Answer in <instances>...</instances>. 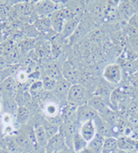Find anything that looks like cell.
<instances>
[{"label": "cell", "mask_w": 138, "mask_h": 153, "mask_svg": "<svg viewBox=\"0 0 138 153\" xmlns=\"http://www.w3.org/2000/svg\"><path fill=\"white\" fill-rule=\"evenodd\" d=\"M92 96L90 91L82 84L72 85L69 90L67 102L74 105L76 107H80L88 103L89 100Z\"/></svg>", "instance_id": "obj_1"}, {"label": "cell", "mask_w": 138, "mask_h": 153, "mask_svg": "<svg viewBox=\"0 0 138 153\" xmlns=\"http://www.w3.org/2000/svg\"><path fill=\"white\" fill-rule=\"evenodd\" d=\"M95 23L96 22H94V20L89 15L83 16L78 27L74 31V33L68 38L69 44L74 45L77 42H80L83 38L87 35L92 28H94Z\"/></svg>", "instance_id": "obj_2"}, {"label": "cell", "mask_w": 138, "mask_h": 153, "mask_svg": "<svg viewBox=\"0 0 138 153\" xmlns=\"http://www.w3.org/2000/svg\"><path fill=\"white\" fill-rule=\"evenodd\" d=\"M108 1H93L88 4V15L95 22L104 21Z\"/></svg>", "instance_id": "obj_3"}, {"label": "cell", "mask_w": 138, "mask_h": 153, "mask_svg": "<svg viewBox=\"0 0 138 153\" xmlns=\"http://www.w3.org/2000/svg\"><path fill=\"white\" fill-rule=\"evenodd\" d=\"M62 73L63 78L72 85L80 84V73L75 65L69 60L64 61L62 65Z\"/></svg>", "instance_id": "obj_4"}, {"label": "cell", "mask_w": 138, "mask_h": 153, "mask_svg": "<svg viewBox=\"0 0 138 153\" xmlns=\"http://www.w3.org/2000/svg\"><path fill=\"white\" fill-rule=\"evenodd\" d=\"M34 9L38 17H49L59 8L58 4L54 1L44 0L36 2L34 4Z\"/></svg>", "instance_id": "obj_5"}, {"label": "cell", "mask_w": 138, "mask_h": 153, "mask_svg": "<svg viewBox=\"0 0 138 153\" xmlns=\"http://www.w3.org/2000/svg\"><path fill=\"white\" fill-rule=\"evenodd\" d=\"M103 77L108 83L119 84L122 80V68L118 64L108 65L103 71Z\"/></svg>", "instance_id": "obj_6"}, {"label": "cell", "mask_w": 138, "mask_h": 153, "mask_svg": "<svg viewBox=\"0 0 138 153\" xmlns=\"http://www.w3.org/2000/svg\"><path fill=\"white\" fill-rule=\"evenodd\" d=\"M67 146L66 139L62 132H58L49 139L44 147V153H58Z\"/></svg>", "instance_id": "obj_7"}, {"label": "cell", "mask_w": 138, "mask_h": 153, "mask_svg": "<svg viewBox=\"0 0 138 153\" xmlns=\"http://www.w3.org/2000/svg\"><path fill=\"white\" fill-rule=\"evenodd\" d=\"M71 86H72V84L64 78H62L57 82L55 90L52 91V93L55 96V97L57 99V101L60 102V104L67 102L68 95Z\"/></svg>", "instance_id": "obj_8"}, {"label": "cell", "mask_w": 138, "mask_h": 153, "mask_svg": "<svg viewBox=\"0 0 138 153\" xmlns=\"http://www.w3.org/2000/svg\"><path fill=\"white\" fill-rule=\"evenodd\" d=\"M77 110L78 107L69 102H64L60 104V116L63 123L73 122L77 120Z\"/></svg>", "instance_id": "obj_9"}, {"label": "cell", "mask_w": 138, "mask_h": 153, "mask_svg": "<svg viewBox=\"0 0 138 153\" xmlns=\"http://www.w3.org/2000/svg\"><path fill=\"white\" fill-rule=\"evenodd\" d=\"M98 116V112L88 104L83 105L78 108L77 121L81 125L88 120H94Z\"/></svg>", "instance_id": "obj_10"}, {"label": "cell", "mask_w": 138, "mask_h": 153, "mask_svg": "<svg viewBox=\"0 0 138 153\" xmlns=\"http://www.w3.org/2000/svg\"><path fill=\"white\" fill-rule=\"evenodd\" d=\"M49 19L51 22L52 29L56 34L61 35L64 24L67 21V17L62 8H59L57 10H55V12L49 16Z\"/></svg>", "instance_id": "obj_11"}, {"label": "cell", "mask_w": 138, "mask_h": 153, "mask_svg": "<svg viewBox=\"0 0 138 153\" xmlns=\"http://www.w3.org/2000/svg\"><path fill=\"white\" fill-rule=\"evenodd\" d=\"M18 91V83L15 76H11L0 84V93L1 95H5L11 97H15Z\"/></svg>", "instance_id": "obj_12"}, {"label": "cell", "mask_w": 138, "mask_h": 153, "mask_svg": "<svg viewBox=\"0 0 138 153\" xmlns=\"http://www.w3.org/2000/svg\"><path fill=\"white\" fill-rule=\"evenodd\" d=\"M42 119H43V117L36 120L34 122V124L31 126H33L35 139H36V141H37L38 146L44 149V147L46 146L48 139L47 138L45 130L43 128V126H42Z\"/></svg>", "instance_id": "obj_13"}, {"label": "cell", "mask_w": 138, "mask_h": 153, "mask_svg": "<svg viewBox=\"0 0 138 153\" xmlns=\"http://www.w3.org/2000/svg\"><path fill=\"white\" fill-rule=\"evenodd\" d=\"M80 134L82 136V138L87 143H89L91 140L94 139L97 135L96 125L94 120H88L85 123L80 125Z\"/></svg>", "instance_id": "obj_14"}, {"label": "cell", "mask_w": 138, "mask_h": 153, "mask_svg": "<svg viewBox=\"0 0 138 153\" xmlns=\"http://www.w3.org/2000/svg\"><path fill=\"white\" fill-rule=\"evenodd\" d=\"M117 11H118L119 16L123 17L124 20H127V21H130L131 18L136 14L135 9L131 4V2L129 0H124V1L118 2Z\"/></svg>", "instance_id": "obj_15"}, {"label": "cell", "mask_w": 138, "mask_h": 153, "mask_svg": "<svg viewBox=\"0 0 138 153\" xmlns=\"http://www.w3.org/2000/svg\"><path fill=\"white\" fill-rule=\"evenodd\" d=\"M0 101L2 103V108H3V113L9 114L12 116L16 117V112L18 109V105L16 103L15 97H11L5 95H1L0 97Z\"/></svg>", "instance_id": "obj_16"}, {"label": "cell", "mask_w": 138, "mask_h": 153, "mask_svg": "<svg viewBox=\"0 0 138 153\" xmlns=\"http://www.w3.org/2000/svg\"><path fill=\"white\" fill-rule=\"evenodd\" d=\"M117 146L119 150L131 152H138V141L135 139L126 137V136H121L117 139Z\"/></svg>", "instance_id": "obj_17"}, {"label": "cell", "mask_w": 138, "mask_h": 153, "mask_svg": "<svg viewBox=\"0 0 138 153\" xmlns=\"http://www.w3.org/2000/svg\"><path fill=\"white\" fill-rule=\"evenodd\" d=\"M33 25L36 31L41 35H48L50 34V32L54 31L52 29L49 17H38L35 19Z\"/></svg>", "instance_id": "obj_18"}, {"label": "cell", "mask_w": 138, "mask_h": 153, "mask_svg": "<svg viewBox=\"0 0 138 153\" xmlns=\"http://www.w3.org/2000/svg\"><path fill=\"white\" fill-rule=\"evenodd\" d=\"M41 110L44 118H51L60 115V103L58 102H50L41 105Z\"/></svg>", "instance_id": "obj_19"}, {"label": "cell", "mask_w": 138, "mask_h": 153, "mask_svg": "<svg viewBox=\"0 0 138 153\" xmlns=\"http://www.w3.org/2000/svg\"><path fill=\"white\" fill-rule=\"evenodd\" d=\"M80 22V19H78V18H71V19L67 20L61 33L62 38L68 39L69 37L74 33Z\"/></svg>", "instance_id": "obj_20"}, {"label": "cell", "mask_w": 138, "mask_h": 153, "mask_svg": "<svg viewBox=\"0 0 138 153\" xmlns=\"http://www.w3.org/2000/svg\"><path fill=\"white\" fill-rule=\"evenodd\" d=\"M31 117H32V114L26 106L18 107V109L16 114V119L19 124L22 126L27 125Z\"/></svg>", "instance_id": "obj_21"}, {"label": "cell", "mask_w": 138, "mask_h": 153, "mask_svg": "<svg viewBox=\"0 0 138 153\" xmlns=\"http://www.w3.org/2000/svg\"><path fill=\"white\" fill-rule=\"evenodd\" d=\"M43 76H47L54 80L59 81L63 78L62 73V67L60 68L56 65H50L45 69Z\"/></svg>", "instance_id": "obj_22"}, {"label": "cell", "mask_w": 138, "mask_h": 153, "mask_svg": "<svg viewBox=\"0 0 138 153\" xmlns=\"http://www.w3.org/2000/svg\"><path fill=\"white\" fill-rule=\"evenodd\" d=\"M117 150L118 146L116 137H109L104 139L102 153H117Z\"/></svg>", "instance_id": "obj_23"}, {"label": "cell", "mask_w": 138, "mask_h": 153, "mask_svg": "<svg viewBox=\"0 0 138 153\" xmlns=\"http://www.w3.org/2000/svg\"><path fill=\"white\" fill-rule=\"evenodd\" d=\"M87 145L88 143L83 139L82 136L80 134V132H77L72 139V148L76 153L81 152L83 149L87 147Z\"/></svg>", "instance_id": "obj_24"}, {"label": "cell", "mask_w": 138, "mask_h": 153, "mask_svg": "<svg viewBox=\"0 0 138 153\" xmlns=\"http://www.w3.org/2000/svg\"><path fill=\"white\" fill-rule=\"evenodd\" d=\"M42 126H43V128L45 130L48 139H51L52 137H54L55 135H56L58 132H60V126H59L50 123L44 117L42 119Z\"/></svg>", "instance_id": "obj_25"}, {"label": "cell", "mask_w": 138, "mask_h": 153, "mask_svg": "<svg viewBox=\"0 0 138 153\" xmlns=\"http://www.w3.org/2000/svg\"><path fill=\"white\" fill-rule=\"evenodd\" d=\"M104 139L105 138H104L102 135L97 133V135L94 137V139L90 141L87 146L90 147L92 150H93L96 153H102Z\"/></svg>", "instance_id": "obj_26"}, {"label": "cell", "mask_w": 138, "mask_h": 153, "mask_svg": "<svg viewBox=\"0 0 138 153\" xmlns=\"http://www.w3.org/2000/svg\"><path fill=\"white\" fill-rule=\"evenodd\" d=\"M16 8H17V11L22 16H28L31 14L33 10H34V4L25 3V2L18 4L16 5Z\"/></svg>", "instance_id": "obj_27"}, {"label": "cell", "mask_w": 138, "mask_h": 153, "mask_svg": "<svg viewBox=\"0 0 138 153\" xmlns=\"http://www.w3.org/2000/svg\"><path fill=\"white\" fill-rule=\"evenodd\" d=\"M41 82H42V85H43V90L46 91H49V92H52V91L55 90V86L57 84L56 80H54L50 77H48L47 76H42L41 77Z\"/></svg>", "instance_id": "obj_28"}, {"label": "cell", "mask_w": 138, "mask_h": 153, "mask_svg": "<svg viewBox=\"0 0 138 153\" xmlns=\"http://www.w3.org/2000/svg\"><path fill=\"white\" fill-rule=\"evenodd\" d=\"M15 73H16V69L12 65H10V67H8L6 69L0 70V84L4 81L7 77L14 76Z\"/></svg>", "instance_id": "obj_29"}, {"label": "cell", "mask_w": 138, "mask_h": 153, "mask_svg": "<svg viewBox=\"0 0 138 153\" xmlns=\"http://www.w3.org/2000/svg\"><path fill=\"white\" fill-rule=\"evenodd\" d=\"M12 118H13L12 115H10L9 114H6V113H3V114L1 116V120L5 126L10 125L12 122Z\"/></svg>", "instance_id": "obj_30"}, {"label": "cell", "mask_w": 138, "mask_h": 153, "mask_svg": "<svg viewBox=\"0 0 138 153\" xmlns=\"http://www.w3.org/2000/svg\"><path fill=\"white\" fill-rule=\"evenodd\" d=\"M130 112V114H138V103L136 102H133L129 104L128 106V113Z\"/></svg>", "instance_id": "obj_31"}, {"label": "cell", "mask_w": 138, "mask_h": 153, "mask_svg": "<svg viewBox=\"0 0 138 153\" xmlns=\"http://www.w3.org/2000/svg\"><path fill=\"white\" fill-rule=\"evenodd\" d=\"M10 65L7 62L5 58L3 57V56H0V70L6 69V68L10 67Z\"/></svg>", "instance_id": "obj_32"}, {"label": "cell", "mask_w": 138, "mask_h": 153, "mask_svg": "<svg viewBox=\"0 0 138 153\" xmlns=\"http://www.w3.org/2000/svg\"><path fill=\"white\" fill-rule=\"evenodd\" d=\"M131 47L135 50V52L138 53V37L136 38H130V39Z\"/></svg>", "instance_id": "obj_33"}, {"label": "cell", "mask_w": 138, "mask_h": 153, "mask_svg": "<svg viewBox=\"0 0 138 153\" xmlns=\"http://www.w3.org/2000/svg\"><path fill=\"white\" fill-rule=\"evenodd\" d=\"M9 13V9L5 4H0V15L6 16Z\"/></svg>", "instance_id": "obj_34"}, {"label": "cell", "mask_w": 138, "mask_h": 153, "mask_svg": "<svg viewBox=\"0 0 138 153\" xmlns=\"http://www.w3.org/2000/svg\"><path fill=\"white\" fill-rule=\"evenodd\" d=\"M58 153H76L74 151V149L72 148V147H69V146H66L63 149H62V151H60Z\"/></svg>", "instance_id": "obj_35"}, {"label": "cell", "mask_w": 138, "mask_h": 153, "mask_svg": "<svg viewBox=\"0 0 138 153\" xmlns=\"http://www.w3.org/2000/svg\"><path fill=\"white\" fill-rule=\"evenodd\" d=\"M79 153H96V152H95L93 150H92L90 147L87 146V147H86L85 149H83L82 151H81V152H80Z\"/></svg>", "instance_id": "obj_36"}, {"label": "cell", "mask_w": 138, "mask_h": 153, "mask_svg": "<svg viewBox=\"0 0 138 153\" xmlns=\"http://www.w3.org/2000/svg\"><path fill=\"white\" fill-rule=\"evenodd\" d=\"M117 153H134V152H127V151H123V150H117Z\"/></svg>", "instance_id": "obj_37"}, {"label": "cell", "mask_w": 138, "mask_h": 153, "mask_svg": "<svg viewBox=\"0 0 138 153\" xmlns=\"http://www.w3.org/2000/svg\"><path fill=\"white\" fill-rule=\"evenodd\" d=\"M2 53H3V46L0 44V56H2Z\"/></svg>", "instance_id": "obj_38"}, {"label": "cell", "mask_w": 138, "mask_h": 153, "mask_svg": "<svg viewBox=\"0 0 138 153\" xmlns=\"http://www.w3.org/2000/svg\"><path fill=\"white\" fill-rule=\"evenodd\" d=\"M3 113V108H2V103H1V101H0V114Z\"/></svg>", "instance_id": "obj_39"}, {"label": "cell", "mask_w": 138, "mask_h": 153, "mask_svg": "<svg viewBox=\"0 0 138 153\" xmlns=\"http://www.w3.org/2000/svg\"><path fill=\"white\" fill-rule=\"evenodd\" d=\"M4 150H3V149H0V153H4Z\"/></svg>", "instance_id": "obj_40"}, {"label": "cell", "mask_w": 138, "mask_h": 153, "mask_svg": "<svg viewBox=\"0 0 138 153\" xmlns=\"http://www.w3.org/2000/svg\"><path fill=\"white\" fill-rule=\"evenodd\" d=\"M0 97H1V93H0Z\"/></svg>", "instance_id": "obj_41"}]
</instances>
